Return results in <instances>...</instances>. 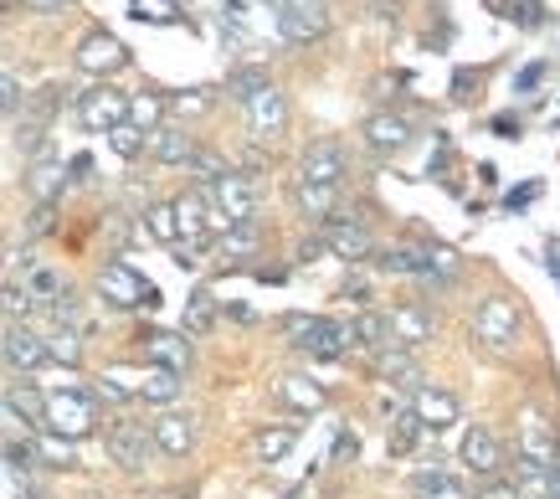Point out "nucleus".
I'll use <instances>...</instances> for the list:
<instances>
[{
  "instance_id": "f257e3e1",
  "label": "nucleus",
  "mask_w": 560,
  "mask_h": 499,
  "mask_svg": "<svg viewBox=\"0 0 560 499\" xmlns=\"http://www.w3.org/2000/svg\"><path fill=\"white\" fill-rule=\"evenodd\" d=\"M93 428H98V402L88 392H72V386L68 392H47V402H42V432L78 443Z\"/></svg>"
},
{
  "instance_id": "f03ea898",
  "label": "nucleus",
  "mask_w": 560,
  "mask_h": 499,
  "mask_svg": "<svg viewBox=\"0 0 560 499\" xmlns=\"http://www.w3.org/2000/svg\"><path fill=\"white\" fill-rule=\"evenodd\" d=\"M283 329H289V340L299 345L304 356H319V361H335V356H345V350H355V345H350V325H340V320L289 314V320H283Z\"/></svg>"
},
{
  "instance_id": "7ed1b4c3",
  "label": "nucleus",
  "mask_w": 560,
  "mask_h": 499,
  "mask_svg": "<svg viewBox=\"0 0 560 499\" xmlns=\"http://www.w3.org/2000/svg\"><path fill=\"white\" fill-rule=\"evenodd\" d=\"M103 448H108V459L129 474L139 468H150L154 459V443H150V422H135V417H114L108 428H103Z\"/></svg>"
},
{
  "instance_id": "20e7f679",
  "label": "nucleus",
  "mask_w": 560,
  "mask_h": 499,
  "mask_svg": "<svg viewBox=\"0 0 560 499\" xmlns=\"http://www.w3.org/2000/svg\"><path fill=\"white\" fill-rule=\"evenodd\" d=\"M98 299L114 304V310H139V304H154V283L144 274H135L129 263H103L98 268Z\"/></svg>"
},
{
  "instance_id": "39448f33",
  "label": "nucleus",
  "mask_w": 560,
  "mask_h": 499,
  "mask_svg": "<svg viewBox=\"0 0 560 499\" xmlns=\"http://www.w3.org/2000/svg\"><path fill=\"white\" fill-rule=\"evenodd\" d=\"M474 335L489 350H510V345H520V310H514V299H504V293H493V299H483L474 310Z\"/></svg>"
},
{
  "instance_id": "423d86ee",
  "label": "nucleus",
  "mask_w": 560,
  "mask_h": 499,
  "mask_svg": "<svg viewBox=\"0 0 560 499\" xmlns=\"http://www.w3.org/2000/svg\"><path fill=\"white\" fill-rule=\"evenodd\" d=\"M124 114H129V93H119V88H88V93H78V124H83L88 135H108L114 124H124Z\"/></svg>"
},
{
  "instance_id": "0eeeda50",
  "label": "nucleus",
  "mask_w": 560,
  "mask_h": 499,
  "mask_svg": "<svg viewBox=\"0 0 560 499\" xmlns=\"http://www.w3.org/2000/svg\"><path fill=\"white\" fill-rule=\"evenodd\" d=\"M520 468H525V479H545V468L556 464V432H550V422H545L540 413H525V422H520Z\"/></svg>"
},
{
  "instance_id": "6e6552de",
  "label": "nucleus",
  "mask_w": 560,
  "mask_h": 499,
  "mask_svg": "<svg viewBox=\"0 0 560 499\" xmlns=\"http://www.w3.org/2000/svg\"><path fill=\"white\" fill-rule=\"evenodd\" d=\"M299 181L308 186H340L345 181V144L340 139H314L299 155Z\"/></svg>"
},
{
  "instance_id": "1a4fd4ad",
  "label": "nucleus",
  "mask_w": 560,
  "mask_h": 499,
  "mask_svg": "<svg viewBox=\"0 0 560 499\" xmlns=\"http://www.w3.org/2000/svg\"><path fill=\"white\" fill-rule=\"evenodd\" d=\"M124 62H129V53H124V42L114 32H88L83 42H78V68H83L88 78H114Z\"/></svg>"
},
{
  "instance_id": "9d476101",
  "label": "nucleus",
  "mask_w": 560,
  "mask_h": 499,
  "mask_svg": "<svg viewBox=\"0 0 560 499\" xmlns=\"http://www.w3.org/2000/svg\"><path fill=\"white\" fill-rule=\"evenodd\" d=\"M0 361L11 365V371H42V365H47V340H42V329L5 325V335H0Z\"/></svg>"
},
{
  "instance_id": "9b49d317",
  "label": "nucleus",
  "mask_w": 560,
  "mask_h": 499,
  "mask_svg": "<svg viewBox=\"0 0 560 499\" xmlns=\"http://www.w3.org/2000/svg\"><path fill=\"white\" fill-rule=\"evenodd\" d=\"M150 443H154V453H165V459H186L190 448H196V417L165 407V413L150 422Z\"/></svg>"
},
{
  "instance_id": "f8f14e48",
  "label": "nucleus",
  "mask_w": 560,
  "mask_h": 499,
  "mask_svg": "<svg viewBox=\"0 0 560 499\" xmlns=\"http://www.w3.org/2000/svg\"><path fill=\"white\" fill-rule=\"evenodd\" d=\"M386 329H390V345L417 350V345H427L432 335H438V320H432V310H422V304H390Z\"/></svg>"
},
{
  "instance_id": "ddd939ff",
  "label": "nucleus",
  "mask_w": 560,
  "mask_h": 499,
  "mask_svg": "<svg viewBox=\"0 0 560 499\" xmlns=\"http://www.w3.org/2000/svg\"><path fill=\"white\" fill-rule=\"evenodd\" d=\"M324 247H329L335 258H350V263L375 253V242H371V232H365L360 217H324Z\"/></svg>"
},
{
  "instance_id": "4468645a",
  "label": "nucleus",
  "mask_w": 560,
  "mask_h": 499,
  "mask_svg": "<svg viewBox=\"0 0 560 499\" xmlns=\"http://www.w3.org/2000/svg\"><path fill=\"white\" fill-rule=\"evenodd\" d=\"M247 129H253V139H278L283 129H289V98L278 93V88H262L253 104H247Z\"/></svg>"
},
{
  "instance_id": "2eb2a0df",
  "label": "nucleus",
  "mask_w": 560,
  "mask_h": 499,
  "mask_svg": "<svg viewBox=\"0 0 560 499\" xmlns=\"http://www.w3.org/2000/svg\"><path fill=\"white\" fill-rule=\"evenodd\" d=\"M411 417H417L422 428L442 432V428H453V422H458L463 407H458V396L442 392V386H417V392H411Z\"/></svg>"
},
{
  "instance_id": "dca6fc26",
  "label": "nucleus",
  "mask_w": 560,
  "mask_h": 499,
  "mask_svg": "<svg viewBox=\"0 0 560 499\" xmlns=\"http://www.w3.org/2000/svg\"><path fill=\"white\" fill-rule=\"evenodd\" d=\"M458 459L468 474H478V479H493L499 474V464H504V448H499V438H493L489 428H468L458 443Z\"/></svg>"
},
{
  "instance_id": "f3484780",
  "label": "nucleus",
  "mask_w": 560,
  "mask_h": 499,
  "mask_svg": "<svg viewBox=\"0 0 560 499\" xmlns=\"http://www.w3.org/2000/svg\"><path fill=\"white\" fill-rule=\"evenodd\" d=\"M272 396L289 407V413H299V417H314V413H324V386L314 376H299V371H289V376H278L272 381Z\"/></svg>"
},
{
  "instance_id": "a211bd4d",
  "label": "nucleus",
  "mask_w": 560,
  "mask_h": 499,
  "mask_svg": "<svg viewBox=\"0 0 560 499\" xmlns=\"http://www.w3.org/2000/svg\"><path fill=\"white\" fill-rule=\"evenodd\" d=\"M144 361H150L154 371H175V376H186L190 340L186 335H175V329H150V335H144Z\"/></svg>"
},
{
  "instance_id": "6ab92c4d",
  "label": "nucleus",
  "mask_w": 560,
  "mask_h": 499,
  "mask_svg": "<svg viewBox=\"0 0 560 499\" xmlns=\"http://www.w3.org/2000/svg\"><path fill=\"white\" fill-rule=\"evenodd\" d=\"M411 135L417 129H411L407 114H371L365 119V144H371L375 155H401L411 144Z\"/></svg>"
},
{
  "instance_id": "aec40b11",
  "label": "nucleus",
  "mask_w": 560,
  "mask_h": 499,
  "mask_svg": "<svg viewBox=\"0 0 560 499\" xmlns=\"http://www.w3.org/2000/svg\"><path fill=\"white\" fill-rule=\"evenodd\" d=\"M171 207H175V227H180V247H186V253H196L201 242H211V211H206L201 190H190V196L171 201Z\"/></svg>"
},
{
  "instance_id": "412c9836",
  "label": "nucleus",
  "mask_w": 560,
  "mask_h": 499,
  "mask_svg": "<svg viewBox=\"0 0 560 499\" xmlns=\"http://www.w3.org/2000/svg\"><path fill=\"white\" fill-rule=\"evenodd\" d=\"M278 32L289 36V42H319V36L329 32V16H324L319 5H293V0H283V5H278Z\"/></svg>"
},
{
  "instance_id": "4be33fe9",
  "label": "nucleus",
  "mask_w": 560,
  "mask_h": 499,
  "mask_svg": "<svg viewBox=\"0 0 560 499\" xmlns=\"http://www.w3.org/2000/svg\"><path fill=\"white\" fill-rule=\"evenodd\" d=\"M190 150H196V139H190L180 124H160V129H150V139H144V155H150L154 165H186Z\"/></svg>"
},
{
  "instance_id": "5701e85b",
  "label": "nucleus",
  "mask_w": 560,
  "mask_h": 499,
  "mask_svg": "<svg viewBox=\"0 0 560 499\" xmlns=\"http://www.w3.org/2000/svg\"><path fill=\"white\" fill-rule=\"evenodd\" d=\"M299 443V428L293 422H272V428L253 432V464H283Z\"/></svg>"
},
{
  "instance_id": "b1692460",
  "label": "nucleus",
  "mask_w": 560,
  "mask_h": 499,
  "mask_svg": "<svg viewBox=\"0 0 560 499\" xmlns=\"http://www.w3.org/2000/svg\"><path fill=\"white\" fill-rule=\"evenodd\" d=\"M411 499H468V484L447 468H417L411 474Z\"/></svg>"
},
{
  "instance_id": "393cba45",
  "label": "nucleus",
  "mask_w": 560,
  "mask_h": 499,
  "mask_svg": "<svg viewBox=\"0 0 560 499\" xmlns=\"http://www.w3.org/2000/svg\"><path fill=\"white\" fill-rule=\"evenodd\" d=\"M375 371L386 381H396V386H422V371H417V361H411V350H401V345H386V350H375Z\"/></svg>"
},
{
  "instance_id": "a878e982",
  "label": "nucleus",
  "mask_w": 560,
  "mask_h": 499,
  "mask_svg": "<svg viewBox=\"0 0 560 499\" xmlns=\"http://www.w3.org/2000/svg\"><path fill=\"white\" fill-rule=\"evenodd\" d=\"M293 201H299V211H304V217L324 222L329 211L340 207V186H308V181H299V175H293Z\"/></svg>"
},
{
  "instance_id": "bb28decb",
  "label": "nucleus",
  "mask_w": 560,
  "mask_h": 499,
  "mask_svg": "<svg viewBox=\"0 0 560 499\" xmlns=\"http://www.w3.org/2000/svg\"><path fill=\"white\" fill-rule=\"evenodd\" d=\"M32 314H36L32 289H26L21 278H0V320H5V325H26Z\"/></svg>"
},
{
  "instance_id": "cd10ccee",
  "label": "nucleus",
  "mask_w": 560,
  "mask_h": 499,
  "mask_svg": "<svg viewBox=\"0 0 560 499\" xmlns=\"http://www.w3.org/2000/svg\"><path fill=\"white\" fill-rule=\"evenodd\" d=\"M0 402H5V407L16 413L21 428H42V402H47V392H36L32 381H16V386L0 396Z\"/></svg>"
},
{
  "instance_id": "c85d7f7f",
  "label": "nucleus",
  "mask_w": 560,
  "mask_h": 499,
  "mask_svg": "<svg viewBox=\"0 0 560 499\" xmlns=\"http://www.w3.org/2000/svg\"><path fill=\"white\" fill-rule=\"evenodd\" d=\"M62 181H68V175H62V165H57V160H51V155H42V160H32V175H26V190H32V196H36V207H51V196L62 190Z\"/></svg>"
},
{
  "instance_id": "c756f323",
  "label": "nucleus",
  "mask_w": 560,
  "mask_h": 499,
  "mask_svg": "<svg viewBox=\"0 0 560 499\" xmlns=\"http://www.w3.org/2000/svg\"><path fill=\"white\" fill-rule=\"evenodd\" d=\"M180 386H186V381L175 376V371H150V376L139 381V402H150V407H160V413H165V407H175V402H180Z\"/></svg>"
},
{
  "instance_id": "7c9ffc66",
  "label": "nucleus",
  "mask_w": 560,
  "mask_h": 499,
  "mask_svg": "<svg viewBox=\"0 0 560 499\" xmlns=\"http://www.w3.org/2000/svg\"><path fill=\"white\" fill-rule=\"evenodd\" d=\"M350 345H360V350H386V345H390L386 314H381V310L355 314V320H350Z\"/></svg>"
},
{
  "instance_id": "2f4dec72",
  "label": "nucleus",
  "mask_w": 560,
  "mask_h": 499,
  "mask_svg": "<svg viewBox=\"0 0 560 499\" xmlns=\"http://www.w3.org/2000/svg\"><path fill=\"white\" fill-rule=\"evenodd\" d=\"M42 340H47V361H57V365H78V361H83V329L51 325Z\"/></svg>"
},
{
  "instance_id": "473e14b6",
  "label": "nucleus",
  "mask_w": 560,
  "mask_h": 499,
  "mask_svg": "<svg viewBox=\"0 0 560 499\" xmlns=\"http://www.w3.org/2000/svg\"><path fill=\"white\" fill-rule=\"evenodd\" d=\"M160 119H165V98L160 93H129V114H124V124H135V129H160Z\"/></svg>"
},
{
  "instance_id": "72a5a7b5",
  "label": "nucleus",
  "mask_w": 560,
  "mask_h": 499,
  "mask_svg": "<svg viewBox=\"0 0 560 499\" xmlns=\"http://www.w3.org/2000/svg\"><path fill=\"white\" fill-rule=\"evenodd\" d=\"M36 468H78V448H72L68 438L42 432V438H36Z\"/></svg>"
},
{
  "instance_id": "f704fd0d",
  "label": "nucleus",
  "mask_w": 560,
  "mask_h": 499,
  "mask_svg": "<svg viewBox=\"0 0 560 499\" xmlns=\"http://www.w3.org/2000/svg\"><path fill=\"white\" fill-rule=\"evenodd\" d=\"M257 247H262V232H257V222H237L221 232V253L226 258H253Z\"/></svg>"
},
{
  "instance_id": "c9c22d12",
  "label": "nucleus",
  "mask_w": 560,
  "mask_h": 499,
  "mask_svg": "<svg viewBox=\"0 0 560 499\" xmlns=\"http://www.w3.org/2000/svg\"><path fill=\"white\" fill-rule=\"evenodd\" d=\"M144 232H150L154 242H165V247H175V242H180V227H175V207H171V201H154V207L144 211Z\"/></svg>"
},
{
  "instance_id": "e433bc0d",
  "label": "nucleus",
  "mask_w": 560,
  "mask_h": 499,
  "mask_svg": "<svg viewBox=\"0 0 560 499\" xmlns=\"http://www.w3.org/2000/svg\"><path fill=\"white\" fill-rule=\"evenodd\" d=\"M262 88H272L268 68H237L232 78H226V93H232V98H242V104H253Z\"/></svg>"
},
{
  "instance_id": "4c0bfd02",
  "label": "nucleus",
  "mask_w": 560,
  "mask_h": 499,
  "mask_svg": "<svg viewBox=\"0 0 560 499\" xmlns=\"http://www.w3.org/2000/svg\"><path fill=\"white\" fill-rule=\"evenodd\" d=\"M417 438H422V422L411 413H401L396 422H390V438H386V448H390V459H407L411 448H417Z\"/></svg>"
},
{
  "instance_id": "58836bf2",
  "label": "nucleus",
  "mask_w": 560,
  "mask_h": 499,
  "mask_svg": "<svg viewBox=\"0 0 560 499\" xmlns=\"http://www.w3.org/2000/svg\"><path fill=\"white\" fill-rule=\"evenodd\" d=\"M217 325V299L211 293H190V304H186V335H206V329Z\"/></svg>"
},
{
  "instance_id": "ea45409f",
  "label": "nucleus",
  "mask_w": 560,
  "mask_h": 499,
  "mask_svg": "<svg viewBox=\"0 0 560 499\" xmlns=\"http://www.w3.org/2000/svg\"><path fill=\"white\" fill-rule=\"evenodd\" d=\"M144 129H135V124H114V129H108V144H114V155L119 160H139L144 155Z\"/></svg>"
},
{
  "instance_id": "a19ab883",
  "label": "nucleus",
  "mask_w": 560,
  "mask_h": 499,
  "mask_svg": "<svg viewBox=\"0 0 560 499\" xmlns=\"http://www.w3.org/2000/svg\"><path fill=\"white\" fill-rule=\"evenodd\" d=\"M190 171H196V181H201V190L211 186V181H221V175L232 171V165H226V160L217 155V150H190V160H186Z\"/></svg>"
},
{
  "instance_id": "79ce46f5",
  "label": "nucleus",
  "mask_w": 560,
  "mask_h": 499,
  "mask_svg": "<svg viewBox=\"0 0 560 499\" xmlns=\"http://www.w3.org/2000/svg\"><path fill=\"white\" fill-rule=\"evenodd\" d=\"M211 104H217V98H211L206 88H190V93H171V98H165V108L180 114V119H196V114H206Z\"/></svg>"
},
{
  "instance_id": "37998d69",
  "label": "nucleus",
  "mask_w": 560,
  "mask_h": 499,
  "mask_svg": "<svg viewBox=\"0 0 560 499\" xmlns=\"http://www.w3.org/2000/svg\"><path fill=\"white\" fill-rule=\"evenodd\" d=\"M468 499H520V484H514V479H499V474H493V479H478V489Z\"/></svg>"
},
{
  "instance_id": "c03bdc74",
  "label": "nucleus",
  "mask_w": 560,
  "mask_h": 499,
  "mask_svg": "<svg viewBox=\"0 0 560 499\" xmlns=\"http://www.w3.org/2000/svg\"><path fill=\"white\" fill-rule=\"evenodd\" d=\"M26 98H21V88L11 83V78H0V108H21Z\"/></svg>"
},
{
  "instance_id": "a18cd8bd",
  "label": "nucleus",
  "mask_w": 560,
  "mask_h": 499,
  "mask_svg": "<svg viewBox=\"0 0 560 499\" xmlns=\"http://www.w3.org/2000/svg\"><path fill=\"white\" fill-rule=\"evenodd\" d=\"M26 11H42V16H57V11H68L72 0H21Z\"/></svg>"
},
{
  "instance_id": "49530a36",
  "label": "nucleus",
  "mask_w": 560,
  "mask_h": 499,
  "mask_svg": "<svg viewBox=\"0 0 560 499\" xmlns=\"http://www.w3.org/2000/svg\"><path fill=\"white\" fill-rule=\"evenodd\" d=\"M47 227H51V207H36L32 211V232H47Z\"/></svg>"
},
{
  "instance_id": "de8ad7c7",
  "label": "nucleus",
  "mask_w": 560,
  "mask_h": 499,
  "mask_svg": "<svg viewBox=\"0 0 560 499\" xmlns=\"http://www.w3.org/2000/svg\"><path fill=\"white\" fill-rule=\"evenodd\" d=\"M545 484H550V499H560V459L545 468Z\"/></svg>"
},
{
  "instance_id": "09e8293b",
  "label": "nucleus",
  "mask_w": 560,
  "mask_h": 499,
  "mask_svg": "<svg viewBox=\"0 0 560 499\" xmlns=\"http://www.w3.org/2000/svg\"><path fill=\"white\" fill-rule=\"evenodd\" d=\"M5 11H11V0H0V16H5Z\"/></svg>"
}]
</instances>
